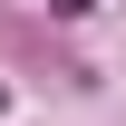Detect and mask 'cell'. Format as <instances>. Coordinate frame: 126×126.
I'll use <instances>...</instances> for the list:
<instances>
[{
    "mask_svg": "<svg viewBox=\"0 0 126 126\" xmlns=\"http://www.w3.org/2000/svg\"><path fill=\"white\" fill-rule=\"evenodd\" d=\"M48 10H58V19H87V10H97V0H48Z\"/></svg>",
    "mask_w": 126,
    "mask_h": 126,
    "instance_id": "cell-1",
    "label": "cell"
}]
</instances>
